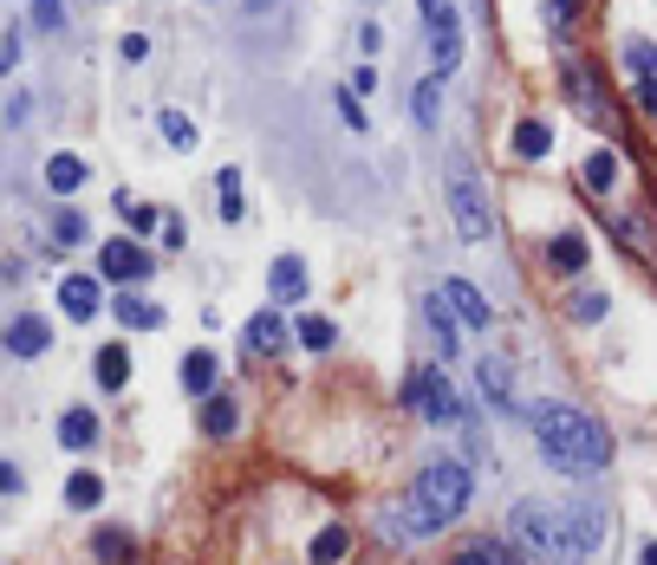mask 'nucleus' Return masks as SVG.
<instances>
[{
    "label": "nucleus",
    "mask_w": 657,
    "mask_h": 565,
    "mask_svg": "<svg viewBox=\"0 0 657 565\" xmlns=\"http://www.w3.org/2000/svg\"><path fill=\"white\" fill-rule=\"evenodd\" d=\"M339 118H346V124H352V131H365V111H359V91H352V85H346V91H339Z\"/></svg>",
    "instance_id": "obj_40"
},
{
    "label": "nucleus",
    "mask_w": 657,
    "mask_h": 565,
    "mask_svg": "<svg viewBox=\"0 0 657 565\" xmlns=\"http://www.w3.org/2000/svg\"><path fill=\"white\" fill-rule=\"evenodd\" d=\"M59 442H66V448H91V442H98V417H91V410H66V417H59Z\"/></svg>",
    "instance_id": "obj_24"
},
{
    "label": "nucleus",
    "mask_w": 657,
    "mask_h": 565,
    "mask_svg": "<svg viewBox=\"0 0 657 565\" xmlns=\"http://www.w3.org/2000/svg\"><path fill=\"white\" fill-rule=\"evenodd\" d=\"M111 312H118V319H124L131 332H156V325H163V312L150 306L144 292H118V306H111Z\"/></svg>",
    "instance_id": "obj_17"
},
{
    "label": "nucleus",
    "mask_w": 657,
    "mask_h": 565,
    "mask_svg": "<svg viewBox=\"0 0 657 565\" xmlns=\"http://www.w3.org/2000/svg\"><path fill=\"white\" fill-rule=\"evenodd\" d=\"M567 312H573L580 325H599V319H605V292H573V299H567Z\"/></svg>",
    "instance_id": "obj_34"
},
{
    "label": "nucleus",
    "mask_w": 657,
    "mask_h": 565,
    "mask_svg": "<svg viewBox=\"0 0 657 565\" xmlns=\"http://www.w3.org/2000/svg\"><path fill=\"white\" fill-rule=\"evenodd\" d=\"M346 553H352V533H346V527H326V533L313 540V565H339Z\"/></svg>",
    "instance_id": "obj_26"
},
{
    "label": "nucleus",
    "mask_w": 657,
    "mask_h": 565,
    "mask_svg": "<svg viewBox=\"0 0 657 565\" xmlns=\"http://www.w3.org/2000/svg\"><path fill=\"white\" fill-rule=\"evenodd\" d=\"M98 500H105V475H91V468H78L73 481H66V507H73V513H91Z\"/></svg>",
    "instance_id": "obj_20"
},
{
    "label": "nucleus",
    "mask_w": 657,
    "mask_h": 565,
    "mask_svg": "<svg viewBox=\"0 0 657 565\" xmlns=\"http://www.w3.org/2000/svg\"><path fill=\"white\" fill-rule=\"evenodd\" d=\"M98 306H105V286L91 280V274H66L59 280V312L66 319H98Z\"/></svg>",
    "instance_id": "obj_9"
},
{
    "label": "nucleus",
    "mask_w": 657,
    "mask_h": 565,
    "mask_svg": "<svg viewBox=\"0 0 657 565\" xmlns=\"http://www.w3.org/2000/svg\"><path fill=\"white\" fill-rule=\"evenodd\" d=\"M0 66H20V26H7V40H0Z\"/></svg>",
    "instance_id": "obj_44"
},
{
    "label": "nucleus",
    "mask_w": 657,
    "mask_h": 565,
    "mask_svg": "<svg viewBox=\"0 0 657 565\" xmlns=\"http://www.w3.org/2000/svg\"><path fill=\"white\" fill-rule=\"evenodd\" d=\"M547 267H554V274H580L585 267V234L580 228H567V234L547 241Z\"/></svg>",
    "instance_id": "obj_14"
},
{
    "label": "nucleus",
    "mask_w": 657,
    "mask_h": 565,
    "mask_svg": "<svg viewBox=\"0 0 657 565\" xmlns=\"http://www.w3.org/2000/svg\"><path fill=\"white\" fill-rule=\"evenodd\" d=\"M424 319H430L442 352H456V306H449V292H430V299H424Z\"/></svg>",
    "instance_id": "obj_19"
},
{
    "label": "nucleus",
    "mask_w": 657,
    "mask_h": 565,
    "mask_svg": "<svg viewBox=\"0 0 657 565\" xmlns=\"http://www.w3.org/2000/svg\"><path fill=\"white\" fill-rule=\"evenodd\" d=\"M118 209H124V221H131V234H150V228H156V209H150V202H131V196H118Z\"/></svg>",
    "instance_id": "obj_37"
},
{
    "label": "nucleus",
    "mask_w": 657,
    "mask_h": 565,
    "mask_svg": "<svg viewBox=\"0 0 657 565\" xmlns=\"http://www.w3.org/2000/svg\"><path fill=\"white\" fill-rule=\"evenodd\" d=\"M580 26V0H547V33H567Z\"/></svg>",
    "instance_id": "obj_36"
},
{
    "label": "nucleus",
    "mask_w": 657,
    "mask_h": 565,
    "mask_svg": "<svg viewBox=\"0 0 657 565\" xmlns=\"http://www.w3.org/2000/svg\"><path fill=\"white\" fill-rule=\"evenodd\" d=\"M560 85H567V98L580 104V118H592V124H605V118H612L605 85H599V71L585 66L580 53H567V59H560Z\"/></svg>",
    "instance_id": "obj_6"
},
{
    "label": "nucleus",
    "mask_w": 657,
    "mask_h": 565,
    "mask_svg": "<svg viewBox=\"0 0 657 565\" xmlns=\"http://www.w3.org/2000/svg\"><path fill=\"white\" fill-rule=\"evenodd\" d=\"M424 20H430V33H442V26H456V13H449V0H424Z\"/></svg>",
    "instance_id": "obj_41"
},
{
    "label": "nucleus",
    "mask_w": 657,
    "mask_h": 565,
    "mask_svg": "<svg viewBox=\"0 0 657 565\" xmlns=\"http://www.w3.org/2000/svg\"><path fill=\"white\" fill-rule=\"evenodd\" d=\"M437 111H442V78H424V85H410V118L430 131L437 124Z\"/></svg>",
    "instance_id": "obj_22"
},
{
    "label": "nucleus",
    "mask_w": 657,
    "mask_h": 565,
    "mask_svg": "<svg viewBox=\"0 0 657 565\" xmlns=\"http://www.w3.org/2000/svg\"><path fill=\"white\" fill-rule=\"evenodd\" d=\"M78 182H85V163H78V156H66V149H59V156H46V189L73 196Z\"/></svg>",
    "instance_id": "obj_23"
},
{
    "label": "nucleus",
    "mask_w": 657,
    "mask_h": 565,
    "mask_svg": "<svg viewBox=\"0 0 657 565\" xmlns=\"http://www.w3.org/2000/svg\"><path fill=\"white\" fill-rule=\"evenodd\" d=\"M638 565H657V540H651V546H645V560H638Z\"/></svg>",
    "instance_id": "obj_46"
},
{
    "label": "nucleus",
    "mask_w": 657,
    "mask_h": 565,
    "mask_svg": "<svg viewBox=\"0 0 657 565\" xmlns=\"http://www.w3.org/2000/svg\"><path fill=\"white\" fill-rule=\"evenodd\" d=\"M241 345H248V352H261V357H274L281 345H287L281 312H254V319H248V332H241Z\"/></svg>",
    "instance_id": "obj_12"
},
{
    "label": "nucleus",
    "mask_w": 657,
    "mask_h": 565,
    "mask_svg": "<svg viewBox=\"0 0 657 565\" xmlns=\"http://www.w3.org/2000/svg\"><path fill=\"white\" fill-rule=\"evenodd\" d=\"M53 345V325L40 319V312H20L13 325H7V357H40Z\"/></svg>",
    "instance_id": "obj_11"
},
{
    "label": "nucleus",
    "mask_w": 657,
    "mask_h": 565,
    "mask_svg": "<svg viewBox=\"0 0 657 565\" xmlns=\"http://www.w3.org/2000/svg\"><path fill=\"white\" fill-rule=\"evenodd\" d=\"M26 111H33V98H26V91H13V98H7V124L20 131V124H26Z\"/></svg>",
    "instance_id": "obj_42"
},
{
    "label": "nucleus",
    "mask_w": 657,
    "mask_h": 565,
    "mask_svg": "<svg viewBox=\"0 0 657 565\" xmlns=\"http://www.w3.org/2000/svg\"><path fill=\"white\" fill-rule=\"evenodd\" d=\"M91 377H98L105 390H124V377H131V352H124V345H105V352L91 357Z\"/></svg>",
    "instance_id": "obj_18"
},
{
    "label": "nucleus",
    "mask_w": 657,
    "mask_h": 565,
    "mask_svg": "<svg viewBox=\"0 0 657 565\" xmlns=\"http://www.w3.org/2000/svg\"><path fill=\"white\" fill-rule=\"evenodd\" d=\"M53 241H59V247H78V241H85V214H78V209H53Z\"/></svg>",
    "instance_id": "obj_29"
},
{
    "label": "nucleus",
    "mask_w": 657,
    "mask_h": 565,
    "mask_svg": "<svg viewBox=\"0 0 657 565\" xmlns=\"http://www.w3.org/2000/svg\"><path fill=\"white\" fill-rule=\"evenodd\" d=\"M234 417H241V410H234L228 397H209V410H202V429H209V435H228V429H234Z\"/></svg>",
    "instance_id": "obj_33"
},
{
    "label": "nucleus",
    "mask_w": 657,
    "mask_h": 565,
    "mask_svg": "<svg viewBox=\"0 0 657 565\" xmlns=\"http://www.w3.org/2000/svg\"><path fill=\"white\" fill-rule=\"evenodd\" d=\"M475 384H482V397H489L502 417H521V397H514V377H508L502 357H482V364H475Z\"/></svg>",
    "instance_id": "obj_8"
},
{
    "label": "nucleus",
    "mask_w": 657,
    "mask_h": 565,
    "mask_svg": "<svg viewBox=\"0 0 657 565\" xmlns=\"http://www.w3.org/2000/svg\"><path fill=\"white\" fill-rule=\"evenodd\" d=\"M216 189H221V221H241V176H234V169H221L216 176Z\"/></svg>",
    "instance_id": "obj_31"
},
{
    "label": "nucleus",
    "mask_w": 657,
    "mask_h": 565,
    "mask_svg": "<svg viewBox=\"0 0 657 565\" xmlns=\"http://www.w3.org/2000/svg\"><path fill=\"white\" fill-rule=\"evenodd\" d=\"M352 91H359V98H371V91H377V71L359 66V71H352Z\"/></svg>",
    "instance_id": "obj_45"
},
{
    "label": "nucleus",
    "mask_w": 657,
    "mask_h": 565,
    "mask_svg": "<svg viewBox=\"0 0 657 565\" xmlns=\"http://www.w3.org/2000/svg\"><path fill=\"white\" fill-rule=\"evenodd\" d=\"M267 286H274V299H299V292H306V267H299V261H274V274H267Z\"/></svg>",
    "instance_id": "obj_25"
},
{
    "label": "nucleus",
    "mask_w": 657,
    "mask_h": 565,
    "mask_svg": "<svg viewBox=\"0 0 657 565\" xmlns=\"http://www.w3.org/2000/svg\"><path fill=\"white\" fill-rule=\"evenodd\" d=\"M33 26L59 33V26H66V7H59V0H33Z\"/></svg>",
    "instance_id": "obj_39"
},
{
    "label": "nucleus",
    "mask_w": 657,
    "mask_h": 565,
    "mask_svg": "<svg viewBox=\"0 0 657 565\" xmlns=\"http://www.w3.org/2000/svg\"><path fill=\"white\" fill-rule=\"evenodd\" d=\"M632 111L657 124V78H638V85H632Z\"/></svg>",
    "instance_id": "obj_38"
},
{
    "label": "nucleus",
    "mask_w": 657,
    "mask_h": 565,
    "mask_svg": "<svg viewBox=\"0 0 657 565\" xmlns=\"http://www.w3.org/2000/svg\"><path fill=\"white\" fill-rule=\"evenodd\" d=\"M449 565H527V560L508 553V546H495V540H469V546L449 553Z\"/></svg>",
    "instance_id": "obj_16"
},
{
    "label": "nucleus",
    "mask_w": 657,
    "mask_h": 565,
    "mask_svg": "<svg viewBox=\"0 0 657 565\" xmlns=\"http://www.w3.org/2000/svg\"><path fill=\"white\" fill-rule=\"evenodd\" d=\"M625 66L638 78H657V40H625Z\"/></svg>",
    "instance_id": "obj_30"
},
{
    "label": "nucleus",
    "mask_w": 657,
    "mask_h": 565,
    "mask_svg": "<svg viewBox=\"0 0 657 565\" xmlns=\"http://www.w3.org/2000/svg\"><path fill=\"white\" fill-rule=\"evenodd\" d=\"M156 124H163V137L176 143V149H196V131H189V118H183V111H156Z\"/></svg>",
    "instance_id": "obj_32"
},
{
    "label": "nucleus",
    "mask_w": 657,
    "mask_h": 565,
    "mask_svg": "<svg viewBox=\"0 0 657 565\" xmlns=\"http://www.w3.org/2000/svg\"><path fill=\"white\" fill-rule=\"evenodd\" d=\"M508 149H514V163H540V156L554 149V131H547L540 118H521V124H514V137H508Z\"/></svg>",
    "instance_id": "obj_13"
},
{
    "label": "nucleus",
    "mask_w": 657,
    "mask_h": 565,
    "mask_svg": "<svg viewBox=\"0 0 657 565\" xmlns=\"http://www.w3.org/2000/svg\"><path fill=\"white\" fill-rule=\"evenodd\" d=\"M118 53H124V59H131V66H144V59H150V40H144V33H131V40H124V46H118Z\"/></svg>",
    "instance_id": "obj_43"
},
{
    "label": "nucleus",
    "mask_w": 657,
    "mask_h": 565,
    "mask_svg": "<svg viewBox=\"0 0 657 565\" xmlns=\"http://www.w3.org/2000/svg\"><path fill=\"white\" fill-rule=\"evenodd\" d=\"M580 176H585V189H592V196H605V189L618 182V149H592Z\"/></svg>",
    "instance_id": "obj_21"
},
{
    "label": "nucleus",
    "mask_w": 657,
    "mask_h": 565,
    "mask_svg": "<svg viewBox=\"0 0 657 565\" xmlns=\"http://www.w3.org/2000/svg\"><path fill=\"white\" fill-rule=\"evenodd\" d=\"M299 345H306V352H332V345H339L332 319H313V312H306V319H299Z\"/></svg>",
    "instance_id": "obj_27"
},
{
    "label": "nucleus",
    "mask_w": 657,
    "mask_h": 565,
    "mask_svg": "<svg viewBox=\"0 0 657 565\" xmlns=\"http://www.w3.org/2000/svg\"><path fill=\"white\" fill-rule=\"evenodd\" d=\"M449 214H456V234L462 241H489L495 234V214H489V196H482V182H475V169L462 163V156H449Z\"/></svg>",
    "instance_id": "obj_4"
},
{
    "label": "nucleus",
    "mask_w": 657,
    "mask_h": 565,
    "mask_svg": "<svg viewBox=\"0 0 657 565\" xmlns=\"http://www.w3.org/2000/svg\"><path fill=\"white\" fill-rule=\"evenodd\" d=\"M456 66H462V40H456V26H442L437 33V78L442 71H456Z\"/></svg>",
    "instance_id": "obj_35"
},
{
    "label": "nucleus",
    "mask_w": 657,
    "mask_h": 565,
    "mask_svg": "<svg viewBox=\"0 0 657 565\" xmlns=\"http://www.w3.org/2000/svg\"><path fill=\"white\" fill-rule=\"evenodd\" d=\"M469 495H475V481H469V468L462 462H430L424 475H417V507L437 520V533L469 507Z\"/></svg>",
    "instance_id": "obj_3"
},
{
    "label": "nucleus",
    "mask_w": 657,
    "mask_h": 565,
    "mask_svg": "<svg viewBox=\"0 0 657 565\" xmlns=\"http://www.w3.org/2000/svg\"><path fill=\"white\" fill-rule=\"evenodd\" d=\"M442 292H449V306H456V319H462L469 332H489V325H495V312H489L482 286H469V280H442Z\"/></svg>",
    "instance_id": "obj_10"
},
{
    "label": "nucleus",
    "mask_w": 657,
    "mask_h": 565,
    "mask_svg": "<svg viewBox=\"0 0 657 565\" xmlns=\"http://www.w3.org/2000/svg\"><path fill=\"white\" fill-rule=\"evenodd\" d=\"M404 410H417L424 423H437V429L462 423V397L449 390V377H442L437 364H417V370L404 377Z\"/></svg>",
    "instance_id": "obj_5"
},
{
    "label": "nucleus",
    "mask_w": 657,
    "mask_h": 565,
    "mask_svg": "<svg viewBox=\"0 0 657 565\" xmlns=\"http://www.w3.org/2000/svg\"><path fill=\"white\" fill-rule=\"evenodd\" d=\"M150 267H156V261H150L138 241H105V247H98V274L111 286H138Z\"/></svg>",
    "instance_id": "obj_7"
},
{
    "label": "nucleus",
    "mask_w": 657,
    "mask_h": 565,
    "mask_svg": "<svg viewBox=\"0 0 657 565\" xmlns=\"http://www.w3.org/2000/svg\"><path fill=\"white\" fill-rule=\"evenodd\" d=\"M508 540L527 565H585V553L573 546V533H567V507H554V500H534V495L514 500Z\"/></svg>",
    "instance_id": "obj_2"
},
{
    "label": "nucleus",
    "mask_w": 657,
    "mask_h": 565,
    "mask_svg": "<svg viewBox=\"0 0 657 565\" xmlns=\"http://www.w3.org/2000/svg\"><path fill=\"white\" fill-rule=\"evenodd\" d=\"M527 429H534V442L547 448V462L560 475H599L612 462V435L592 423L585 410H573V403H534Z\"/></svg>",
    "instance_id": "obj_1"
},
{
    "label": "nucleus",
    "mask_w": 657,
    "mask_h": 565,
    "mask_svg": "<svg viewBox=\"0 0 657 565\" xmlns=\"http://www.w3.org/2000/svg\"><path fill=\"white\" fill-rule=\"evenodd\" d=\"M91 553H98L105 565H131V540H124V533H105V527H98V533H91Z\"/></svg>",
    "instance_id": "obj_28"
},
{
    "label": "nucleus",
    "mask_w": 657,
    "mask_h": 565,
    "mask_svg": "<svg viewBox=\"0 0 657 565\" xmlns=\"http://www.w3.org/2000/svg\"><path fill=\"white\" fill-rule=\"evenodd\" d=\"M216 377H221L216 352H189V357H183V390H189V397H209V390H216Z\"/></svg>",
    "instance_id": "obj_15"
}]
</instances>
